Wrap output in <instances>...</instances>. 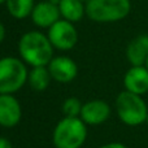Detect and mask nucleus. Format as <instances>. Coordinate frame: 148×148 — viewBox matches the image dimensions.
I'll use <instances>...</instances> for the list:
<instances>
[{
    "label": "nucleus",
    "instance_id": "19",
    "mask_svg": "<svg viewBox=\"0 0 148 148\" xmlns=\"http://www.w3.org/2000/svg\"><path fill=\"white\" fill-rule=\"evenodd\" d=\"M4 39H5V26L3 25V22H0V44L3 43Z\"/></svg>",
    "mask_w": 148,
    "mask_h": 148
},
{
    "label": "nucleus",
    "instance_id": "8",
    "mask_svg": "<svg viewBox=\"0 0 148 148\" xmlns=\"http://www.w3.org/2000/svg\"><path fill=\"white\" fill-rule=\"evenodd\" d=\"M48 70L52 79L59 83H69L78 75V65L68 56H57L48 64Z\"/></svg>",
    "mask_w": 148,
    "mask_h": 148
},
{
    "label": "nucleus",
    "instance_id": "24",
    "mask_svg": "<svg viewBox=\"0 0 148 148\" xmlns=\"http://www.w3.org/2000/svg\"><path fill=\"white\" fill-rule=\"evenodd\" d=\"M81 1H87V0H81Z\"/></svg>",
    "mask_w": 148,
    "mask_h": 148
},
{
    "label": "nucleus",
    "instance_id": "10",
    "mask_svg": "<svg viewBox=\"0 0 148 148\" xmlns=\"http://www.w3.org/2000/svg\"><path fill=\"white\" fill-rule=\"evenodd\" d=\"M22 117L21 104L13 95H0V126L12 129Z\"/></svg>",
    "mask_w": 148,
    "mask_h": 148
},
{
    "label": "nucleus",
    "instance_id": "4",
    "mask_svg": "<svg viewBox=\"0 0 148 148\" xmlns=\"http://www.w3.org/2000/svg\"><path fill=\"white\" fill-rule=\"evenodd\" d=\"M29 79V72L22 60L13 56L0 59V95H13Z\"/></svg>",
    "mask_w": 148,
    "mask_h": 148
},
{
    "label": "nucleus",
    "instance_id": "3",
    "mask_svg": "<svg viewBox=\"0 0 148 148\" xmlns=\"http://www.w3.org/2000/svg\"><path fill=\"white\" fill-rule=\"evenodd\" d=\"M87 138V125L79 117H64L52 134L55 148H81Z\"/></svg>",
    "mask_w": 148,
    "mask_h": 148
},
{
    "label": "nucleus",
    "instance_id": "17",
    "mask_svg": "<svg viewBox=\"0 0 148 148\" xmlns=\"http://www.w3.org/2000/svg\"><path fill=\"white\" fill-rule=\"evenodd\" d=\"M100 148H127L123 143H120V142H112V143H107L104 146H101Z\"/></svg>",
    "mask_w": 148,
    "mask_h": 148
},
{
    "label": "nucleus",
    "instance_id": "2",
    "mask_svg": "<svg viewBox=\"0 0 148 148\" xmlns=\"http://www.w3.org/2000/svg\"><path fill=\"white\" fill-rule=\"evenodd\" d=\"M86 16L94 22H117L129 16L131 10L130 0H87Z\"/></svg>",
    "mask_w": 148,
    "mask_h": 148
},
{
    "label": "nucleus",
    "instance_id": "7",
    "mask_svg": "<svg viewBox=\"0 0 148 148\" xmlns=\"http://www.w3.org/2000/svg\"><path fill=\"white\" fill-rule=\"evenodd\" d=\"M30 17L34 25L40 29H49L59 20H61L59 5H57V3H53L51 0L35 4Z\"/></svg>",
    "mask_w": 148,
    "mask_h": 148
},
{
    "label": "nucleus",
    "instance_id": "9",
    "mask_svg": "<svg viewBox=\"0 0 148 148\" xmlns=\"http://www.w3.org/2000/svg\"><path fill=\"white\" fill-rule=\"evenodd\" d=\"M109 117L110 107L104 100H91L84 103L79 116V118L88 126L101 125Z\"/></svg>",
    "mask_w": 148,
    "mask_h": 148
},
{
    "label": "nucleus",
    "instance_id": "11",
    "mask_svg": "<svg viewBox=\"0 0 148 148\" xmlns=\"http://www.w3.org/2000/svg\"><path fill=\"white\" fill-rule=\"evenodd\" d=\"M123 86L129 92L144 95L148 92V69L146 65L131 66L123 77Z\"/></svg>",
    "mask_w": 148,
    "mask_h": 148
},
{
    "label": "nucleus",
    "instance_id": "1",
    "mask_svg": "<svg viewBox=\"0 0 148 148\" xmlns=\"http://www.w3.org/2000/svg\"><path fill=\"white\" fill-rule=\"evenodd\" d=\"M18 53L25 64L35 66H48L53 59V46L48 35L40 31H27L18 40Z\"/></svg>",
    "mask_w": 148,
    "mask_h": 148
},
{
    "label": "nucleus",
    "instance_id": "23",
    "mask_svg": "<svg viewBox=\"0 0 148 148\" xmlns=\"http://www.w3.org/2000/svg\"><path fill=\"white\" fill-rule=\"evenodd\" d=\"M146 123H147V125H148V116H147V121H146Z\"/></svg>",
    "mask_w": 148,
    "mask_h": 148
},
{
    "label": "nucleus",
    "instance_id": "12",
    "mask_svg": "<svg viewBox=\"0 0 148 148\" xmlns=\"http://www.w3.org/2000/svg\"><path fill=\"white\" fill-rule=\"evenodd\" d=\"M126 57L131 66L146 65L148 60V34H140L129 43Z\"/></svg>",
    "mask_w": 148,
    "mask_h": 148
},
{
    "label": "nucleus",
    "instance_id": "5",
    "mask_svg": "<svg viewBox=\"0 0 148 148\" xmlns=\"http://www.w3.org/2000/svg\"><path fill=\"white\" fill-rule=\"evenodd\" d=\"M116 112L125 125L139 126L147 121L148 108L140 95L125 90L116 97Z\"/></svg>",
    "mask_w": 148,
    "mask_h": 148
},
{
    "label": "nucleus",
    "instance_id": "18",
    "mask_svg": "<svg viewBox=\"0 0 148 148\" xmlns=\"http://www.w3.org/2000/svg\"><path fill=\"white\" fill-rule=\"evenodd\" d=\"M0 148H13L10 140H8L4 136H0Z\"/></svg>",
    "mask_w": 148,
    "mask_h": 148
},
{
    "label": "nucleus",
    "instance_id": "14",
    "mask_svg": "<svg viewBox=\"0 0 148 148\" xmlns=\"http://www.w3.org/2000/svg\"><path fill=\"white\" fill-rule=\"evenodd\" d=\"M52 77L49 74V70L47 66H35L31 68L29 72V84L33 90L40 92L48 88L49 82H51Z\"/></svg>",
    "mask_w": 148,
    "mask_h": 148
},
{
    "label": "nucleus",
    "instance_id": "22",
    "mask_svg": "<svg viewBox=\"0 0 148 148\" xmlns=\"http://www.w3.org/2000/svg\"><path fill=\"white\" fill-rule=\"evenodd\" d=\"M146 66H147V69H148V60H147V62H146Z\"/></svg>",
    "mask_w": 148,
    "mask_h": 148
},
{
    "label": "nucleus",
    "instance_id": "6",
    "mask_svg": "<svg viewBox=\"0 0 148 148\" xmlns=\"http://www.w3.org/2000/svg\"><path fill=\"white\" fill-rule=\"evenodd\" d=\"M47 35L53 48L60 51H70L78 43V31L74 23L62 18L48 29Z\"/></svg>",
    "mask_w": 148,
    "mask_h": 148
},
{
    "label": "nucleus",
    "instance_id": "21",
    "mask_svg": "<svg viewBox=\"0 0 148 148\" xmlns=\"http://www.w3.org/2000/svg\"><path fill=\"white\" fill-rule=\"evenodd\" d=\"M51 1H53V3H59V0H51Z\"/></svg>",
    "mask_w": 148,
    "mask_h": 148
},
{
    "label": "nucleus",
    "instance_id": "15",
    "mask_svg": "<svg viewBox=\"0 0 148 148\" xmlns=\"http://www.w3.org/2000/svg\"><path fill=\"white\" fill-rule=\"evenodd\" d=\"M7 10L16 20H25L30 17L35 7L34 0H7L5 1Z\"/></svg>",
    "mask_w": 148,
    "mask_h": 148
},
{
    "label": "nucleus",
    "instance_id": "20",
    "mask_svg": "<svg viewBox=\"0 0 148 148\" xmlns=\"http://www.w3.org/2000/svg\"><path fill=\"white\" fill-rule=\"evenodd\" d=\"M5 1H7V0H0V5H3V4H5Z\"/></svg>",
    "mask_w": 148,
    "mask_h": 148
},
{
    "label": "nucleus",
    "instance_id": "16",
    "mask_svg": "<svg viewBox=\"0 0 148 148\" xmlns=\"http://www.w3.org/2000/svg\"><path fill=\"white\" fill-rule=\"evenodd\" d=\"M83 104L77 97H68L62 103V113L65 117H79Z\"/></svg>",
    "mask_w": 148,
    "mask_h": 148
},
{
    "label": "nucleus",
    "instance_id": "13",
    "mask_svg": "<svg viewBox=\"0 0 148 148\" xmlns=\"http://www.w3.org/2000/svg\"><path fill=\"white\" fill-rule=\"evenodd\" d=\"M62 20L78 22L86 16V5L81 0H59L57 3Z\"/></svg>",
    "mask_w": 148,
    "mask_h": 148
}]
</instances>
